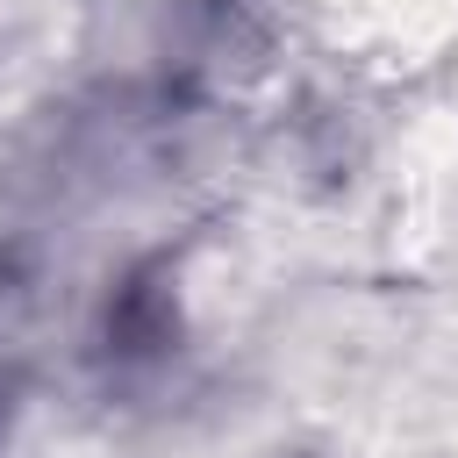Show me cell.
Instances as JSON below:
<instances>
[{"label":"cell","instance_id":"6da1fadb","mask_svg":"<svg viewBox=\"0 0 458 458\" xmlns=\"http://www.w3.org/2000/svg\"><path fill=\"white\" fill-rule=\"evenodd\" d=\"M329 29L379 64H422L458 43V0H322Z\"/></svg>","mask_w":458,"mask_h":458}]
</instances>
